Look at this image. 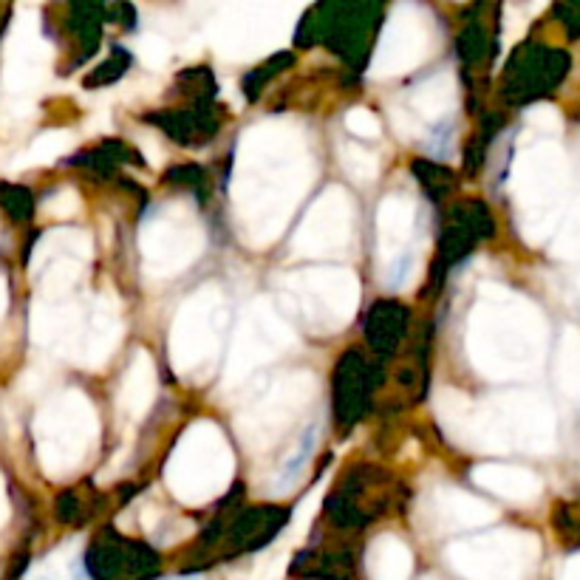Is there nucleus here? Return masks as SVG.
<instances>
[{
  "label": "nucleus",
  "mask_w": 580,
  "mask_h": 580,
  "mask_svg": "<svg viewBox=\"0 0 580 580\" xmlns=\"http://www.w3.org/2000/svg\"><path fill=\"white\" fill-rule=\"evenodd\" d=\"M306 131L292 119H264L244 131L232 167V216L249 247L275 244L315 179Z\"/></svg>",
  "instance_id": "1"
},
{
  "label": "nucleus",
  "mask_w": 580,
  "mask_h": 580,
  "mask_svg": "<svg viewBox=\"0 0 580 580\" xmlns=\"http://www.w3.org/2000/svg\"><path fill=\"white\" fill-rule=\"evenodd\" d=\"M547 348L544 317L530 300L484 283L464 326V351L473 371L490 382L527 380Z\"/></svg>",
  "instance_id": "2"
},
{
  "label": "nucleus",
  "mask_w": 580,
  "mask_h": 580,
  "mask_svg": "<svg viewBox=\"0 0 580 580\" xmlns=\"http://www.w3.org/2000/svg\"><path fill=\"white\" fill-rule=\"evenodd\" d=\"M436 419L456 445L476 453H544L552 448V411L544 397L530 391H498L470 399L462 391L442 388Z\"/></svg>",
  "instance_id": "3"
},
{
  "label": "nucleus",
  "mask_w": 580,
  "mask_h": 580,
  "mask_svg": "<svg viewBox=\"0 0 580 580\" xmlns=\"http://www.w3.org/2000/svg\"><path fill=\"white\" fill-rule=\"evenodd\" d=\"M298 3H227L207 26V40L221 60L252 63L283 49L298 23Z\"/></svg>",
  "instance_id": "4"
},
{
  "label": "nucleus",
  "mask_w": 580,
  "mask_h": 580,
  "mask_svg": "<svg viewBox=\"0 0 580 580\" xmlns=\"http://www.w3.org/2000/svg\"><path fill=\"white\" fill-rule=\"evenodd\" d=\"M235 473V456L230 442L216 422L199 419L193 422L176 448L170 453L165 467L167 490L182 504L199 507L210 504L230 487Z\"/></svg>",
  "instance_id": "5"
},
{
  "label": "nucleus",
  "mask_w": 580,
  "mask_h": 580,
  "mask_svg": "<svg viewBox=\"0 0 580 580\" xmlns=\"http://www.w3.org/2000/svg\"><path fill=\"white\" fill-rule=\"evenodd\" d=\"M286 309L315 334L343 332L360 306V281L351 269L315 266L278 278Z\"/></svg>",
  "instance_id": "6"
},
{
  "label": "nucleus",
  "mask_w": 580,
  "mask_h": 580,
  "mask_svg": "<svg viewBox=\"0 0 580 580\" xmlns=\"http://www.w3.org/2000/svg\"><path fill=\"white\" fill-rule=\"evenodd\" d=\"M227 329V303L216 283L184 300L170 326V363L184 380L204 377L218 363Z\"/></svg>",
  "instance_id": "7"
},
{
  "label": "nucleus",
  "mask_w": 580,
  "mask_h": 580,
  "mask_svg": "<svg viewBox=\"0 0 580 580\" xmlns=\"http://www.w3.org/2000/svg\"><path fill=\"white\" fill-rule=\"evenodd\" d=\"M207 232L190 201H165L153 207L139 227V252L150 278H173L199 261Z\"/></svg>",
  "instance_id": "8"
},
{
  "label": "nucleus",
  "mask_w": 580,
  "mask_h": 580,
  "mask_svg": "<svg viewBox=\"0 0 580 580\" xmlns=\"http://www.w3.org/2000/svg\"><path fill=\"white\" fill-rule=\"evenodd\" d=\"M295 340L298 337L292 332V326L278 315L272 300L264 295L252 298L232 334L230 351L224 360V388H238L258 368L286 354L295 346Z\"/></svg>",
  "instance_id": "9"
},
{
  "label": "nucleus",
  "mask_w": 580,
  "mask_h": 580,
  "mask_svg": "<svg viewBox=\"0 0 580 580\" xmlns=\"http://www.w3.org/2000/svg\"><path fill=\"white\" fill-rule=\"evenodd\" d=\"M317 397V377L309 371H289L266 388L261 397L238 414L235 428L244 445L255 453L272 448L289 425H295L309 402Z\"/></svg>",
  "instance_id": "10"
},
{
  "label": "nucleus",
  "mask_w": 580,
  "mask_h": 580,
  "mask_svg": "<svg viewBox=\"0 0 580 580\" xmlns=\"http://www.w3.org/2000/svg\"><path fill=\"white\" fill-rule=\"evenodd\" d=\"M538 555V538L521 530H493L450 544L445 558L464 580H524Z\"/></svg>",
  "instance_id": "11"
},
{
  "label": "nucleus",
  "mask_w": 580,
  "mask_h": 580,
  "mask_svg": "<svg viewBox=\"0 0 580 580\" xmlns=\"http://www.w3.org/2000/svg\"><path fill=\"white\" fill-rule=\"evenodd\" d=\"M100 436L91 399L68 391L43 416V462L51 473H68L88 459Z\"/></svg>",
  "instance_id": "12"
},
{
  "label": "nucleus",
  "mask_w": 580,
  "mask_h": 580,
  "mask_svg": "<svg viewBox=\"0 0 580 580\" xmlns=\"http://www.w3.org/2000/svg\"><path fill=\"white\" fill-rule=\"evenodd\" d=\"M436 49V29L431 15L416 3H399L391 9L371 60L368 77L391 80L419 68Z\"/></svg>",
  "instance_id": "13"
},
{
  "label": "nucleus",
  "mask_w": 580,
  "mask_h": 580,
  "mask_svg": "<svg viewBox=\"0 0 580 580\" xmlns=\"http://www.w3.org/2000/svg\"><path fill=\"white\" fill-rule=\"evenodd\" d=\"M419 213L408 196H385L377 210L380 235V275L391 289H411L419 278L422 249L416 238Z\"/></svg>",
  "instance_id": "14"
},
{
  "label": "nucleus",
  "mask_w": 580,
  "mask_h": 580,
  "mask_svg": "<svg viewBox=\"0 0 580 580\" xmlns=\"http://www.w3.org/2000/svg\"><path fill=\"white\" fill-rule=\"evenodd\" d=\"M354 232V201L346 187H326L306 210L292 238V255L298 258H332L343 255Z\"/></svg>",
  "instance_id": "15"
},
{
  "label": "nucleus",
  "mask_w": 580,
  "mask_h": 580,
  "mask_svg": "<svg viewBox=\"0 0 580 580\" xmlns=\"http://www.w3.org/2000/svg\"><path fill=\"white\" fill-rule=\"evenodd\" d=\"M555 167L558 150L549 145L524 150L513 167V196L521 210V232L527 241H541L547 235V210L552 190H555Z\"/></svg>",
  "instance_id": "16"
},
{
  "label": "nucleus",
  "mask_w": 580,
  "mask_h": 580,
  "mask_svg": "<svg viewBox=\"0 0 580 580\" xmlns=\"http://www.w3.org/2000/svg\"><path fill=\"white\" fill-rule=\"evenodd\" d=\"M122 312H119V300L114 298V292H105L102 298L94 303V312L88 320V329H85L83 348H80V360L83 365L91 368H100L119 346L122 340Z\"/></svg>",
  "instance_id": "17"
},
{
  "label": "nucleus",
  "mask_w": 580,
  "mask_h": 580,
  "mask_svg": "<svg viewBox=\"0 0 580 580\" xmlns=\"http://www.w3.org/2000/svg\"><path fill=\"white\" fill-rule=\"evenodd\" d=\"M433 515L442 521L448 530H476L490 521H496V507L484 504L481 498H473L459 487H439L431 496Z\"/></svg>",
  "instance_id": "18"
},
{
  "label": "nucleus",
  "mask_w": 580,
  "mask_h": 580,
  "mask_svg": "<svg viewBox=\"0 0 580 580\" xmlns=\"http://www.w3.org/2000/svg\"><path fill=\"white\" fill-rule=\"evenodd\" d=\"M473 481L481 490L493 493V496L507 498V501H532L541 493V481L532 476L524 467H513L504 462H487L473 467Z\"/></svg>",
  "instance_id": "19"
},
{
  "label": "nucleus",
  "mask_w": 580,
  "mask_h": 580,
  "mask_svg": "<svg viewBox=\"0 0 580 580\" xmlns=\"http://www.w3.org/2000/svg\"><path fill=\"white\" fill-rule=\"evenodd\" d=\"M156 397V368L150 360L148 351H136L131 357V365L122 377V388H119V408L128 419H142L148 414L150 405Z\"/></svg>",
  "instance_id": "20"
},
{
  "label": "nucleus",
  "mask_w": 580,
  "mask_h": 580,
  "mask_svg": "<svg viewBox=\"0 0 580 580\" xmlns=\"http://www.w3.org/2000/svg\"><path fill=\"white\" fill-rule=\"evenodd\" d=\"M365 566L371 580H408L414 569V555L397 535H380L368 547Z\"/></svg>",
  "instance_id": "21"
},
{
  "label": "nucleus",
  "mask_w": 580,
  "mask_h": 580,
  "mask_svg": "<svg viewBox=\"0 0 580 580\" xmlns=\"http://www.w3.org/2000/svg\"><path fill=\"white\" fill-rule=\"evenodd\" d=\"M456 105V80L450 71H439L419 83L411 91V108L422 122H439L453 111Z\"/></svg>",
  "instance_id": "22"
},
{
  "label": "nucleus",
  "mask_w": 580,
  "mask_h": 580,
  "mask_svg": "<svg viewBox=\"0 0 580 580\" xmlns=\"http://www.w3.org/2000/svg\"><path fill=\"white\" fill-rule=\"evenodd\" d=\"M340 162L346 167L348 176L357 179V182H371V179H377V173H380V159H377L371 150L360 148L357 142H346V145L340 148Z\"/></svg>",
  "instance_id": "23"
},
{
  "label": "nucleus",
  "mask_w": 580,
  "mask_h": 580,
  "mask_svg": "<svg viewBox=\"0 0 580 580\" xmlns=\"http://www.w3.org/2000/svg\"><path fill=\"white\" fill-rule=\"evenodd\" d=\"M326 484H329V479H323L320 484H317L315 490L309 493V496L303 498L298 504V510H295V518H292V527H289V538H292V547L298 544L300 538L309 532V527H312V521H315L317 510H320V501H323V493H326Z\"/></svg>",
  "instance_id": "24"
},
{
  "label": "nucleus",
  "mask_w": 580,
  "mask_h": 580,
  "mask_svg": "<svg viewBox=\"0 0 580 580\" xmlns=\"http://www.w3.org/2000/svg\"><path fill=\"white\" fill-rule=\"evenodd\" d=\"M312 445H315V431L306 433V439L300 442V448L292 453V459L283 464L281 473H278V481H275V493L283 496V493H289L292 487H295V481L300 479V473H303V467L309 462V453H312Z\"/></svg>",
  "instance_id": "25"
},
{
  "label": "nucleus",
  "mask_w": 580,
  "mask_h": 580,
  "mask_svg": "<svg viewBox=\"0 0 580 580\" xmlns=\"http://www.w3.org/2000/svg\"><path fill=\"white\" fill-rule=\"evenodd\" d=\"M133 51H136L139 63L145 68H150V71L165 68L167 60H170V43H167L165 37H159V34H142V37L133 43Z\"/></svg>",
  "instance_id": "26"
},
{
  "label": "nucleus",
  "mask_w": 580,
  "mask_h": 580,
  "mask_svg": "<svg viewBox=\"0 0 580 580\" xmlns=\"http://www.w3.org/2000/svg\"><path fill=\"white\" fill-rule=\"evenodd\" d=\"M346 128L348 133H354L360 139H377L380 136V119L368 108H351L346 114Z\"/></svg>",
  "instance_id": "27"
},
{
  "label": "nucleus",
  "mask_w": 580,
  "mask_h": 580,
  "mask_svg": "<svg viewBox=\"0 0 580 580\" xmlns=\"http://www.w3.org/2000/svg\"><path fill=\"white\" fill-rule=\"evenodd\" d=\"M68 145H71L68 133H46V136L40 139V145H37V156H40L43 162H49L51 156H60Z\"/></svg>",
  "instance_id": "28"
},
{
  "label": "nucleus",
  "mask_w": 580,
  "mask_h": 580,
  "mask_svg": "<svg viewBox=\"0 0 580 580\" xmlns=\"http://www.w3.org/2000/svg\"><path fill=\"white\" fill-rule=\"evenodd\" d=\"M286 555H278V558H269L266 564L258 566L255 578L252 580H283V572H286Z\"/></svg>",
  "instance_id": "29"
},
{
  "label": "nucleus",
  "mask_w": 580,
  "mask_h": 580,
  "mask_svg": "<svg viewBox=\"0 0 580 580\" xmlns=\"http://www.w3.org/2000/svg\"><path fill=\"white\" fill-rule=\"evenodd\" d=\"M527 119H530V122H538V125L555 122V116H552V111H549V108H532L530 114H527Z\"/></svg>",
  "instance_id": "30"
},
{
  "label": "nucleus",
  "mask_w": 580,
  "mask_h": 580,
  "mask_svg": "<svg viewBox=\"0 0 580 580\" xmlns=\"http://www.w3.org/2000/svg\"><path fill=\"white\" fill-rule=\"evenodd\" d=\"M561 580H580V558L566 566V572L561 575Z\"/></svg>",
  "instance_id": "31"
},
{
  "label": "nucleus",
  "mask_w": 580,
  "mask_h": 580,
  "mask_svg": "<svg viewBox=\"0 0 580 580\" xmlns=\"http://www.w3.org/2000/svg\"><path fill=\"white\" fill-rule=\"evenodd\" d=\"M179 580H201V578H179Z\"/></svg>",
  "instance_id": "32"
},
{
  "label": "nucleus",
  "mask_w": 580,
  "mask_h": 580,
  "mask_svg": "<svg viewBox=\"0 0 580 580\" xmlns=\"http://www.w3.org/2000/svg\"><path fill=\"white\" fill-rule=\"evenodd\" d=\"M428 580H431V578H428Z\"/></svg>",
  "instance_id": "33"
}]
</instances>
